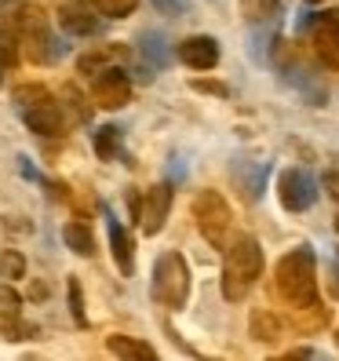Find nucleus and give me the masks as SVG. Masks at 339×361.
Instances as JSON below:
<instances>
[{"label":"nucleus","mask_w":339,"mask_h":361,"mask_svg":"<svg viewBox=\"0 0 339 361\" xmlns=\"http://www.w3.org/2000/svg\"><path fill=\"white\" fill-rule=\"evenodd\" d=\"M314 55L328 70H339V30H332L325 23H314Z\"/></svg>","instance_id":"nucleus-16"},{"label":"nucleus","mask_w":339,"mask_h":361,"mask_svg":"<svg viewBox=\"0 0 339 361\" xmlns=\"http://www.w3.org/2000/svg\"><path fill=\"white\" fill-rule=\"evenodd\" d=\"M168 212H172V183H154V186L142 194V201H139V216H135L146 238H154V233L164 230Z\"/></svg>","instance_id":"nucleus-8"},{"label":"nucleus","mask_w":339,"mask_h":361,"mask_svg":"<svg viewBox=\"0 0 339 361\" xmlns=\"http://www.w3.org/2000/svg\"><path fill=\"white\" fill-rule=\"evenodd\" d=\"M62 241H66V248L73 252V256H92L95 252L92 230H88V223H80V219H70L66 226H62Z\"/></svg>","instance_id":"nucleus-18"},{"label":"nucleus","mask_w":339,"mask_h":361,"mask_svg":"<svg viewBox=\"0 0 339 361\" xmlns=\"http://www.w3.org/2000/svg\"><path fill=\"white\" fill-rule=\"evenodd\" d=\"M106 226H110V252H113L117 270L124 274V278H132L135 274V241H132V233L110 216V208H106Z\"/></svg>","instance_id":"nucleus-11"},{"label":"nucleus","mask_w":339,"mask_h":361,"mask_svg":"<svg viewBox=\"0 0 339 361\" xmlns=\"http://www.w3.org/2000/svg\"><path fill=\"white\" fill-rule=\"evenodd\" d=\"M150 4L157 8V15H186L190 11V0H150Z\"/></svg>","instance_id":"nucleus-28"},{"label":"nucleus","mask_w":339,"mask_h":361,"mask_svg":"<svg viewBox=\"0 0 339 361\" xmlns=\"http://www.w3.org/2000/svg\"><path fill=\"white\" fill-rule=\"evenodd\" d=\"M0 4H4V0H0Z\"/></svg>","instance_id":"nucleus-35"},{"label":"nucleus","mask_w":339,"mask_h":361,"mask_svg":"<svg viewBox=\"0 0 339 361\" xmlns=\"http://www.w3.org/2000/svg\"><path fill=\"white\" fill-rule=\"evenodd\" d=\"M92 8L102 18H128L139 8V0H92Z\"/></svg>","instance_id":"nucleus-23"},{"label":"nucleus","mask_w":339,"mask_h":361,"mask_svg":"<svg viewBox=\"0 0 339 361\" xmlns=\"http://www.w3.org/2000/svg\"><path fill=\"white\" fill-rule=\"evenodd\" d=\"M92 99L102 110H121V106L132 102V77L121 66H102L92 77Z\"/></svg>","instance_id":"nucleus-6"},{"label":"nucleus","mask_w":339,"mask_h":361,"mask_svg":"<svg viewBox=\"0 0 339 361\" xmlns=\"http://www.w3.org/2000/svg\"><path fill=\"white\" fill-rule=\"evenodd\" d=\"M92 0H58V26L73 37H95L102 23L92 15Z\"/></svg>","instance_id":"nucleus-10"},{"label":"nucleus","mask_w":339,"mask_h":361,"mask_svg":"<svg viewBox=\"0 0 339 361\" xmlns=\"http://www.w3.org/2000/svg\"><path fill=\"white\" fill-rule=\"evenodd\" d=\"M273 285L292 310H310L317 303V259L310 245L285 252L278 259V270H273Z\"/></svg>","instance_id":"nucleus-1"},{"label":"nucleus","mask_w":339,"mask_h":361,"mask_svg":"<svg viewBox=\"0 0 339 361\" xmlns=\"http://www.w3.org/2000/svg\"><path fill=\"white\" fill-rule=\"evenodd\" d=\"M259 274H263L259 241L252 233H234L226 245V263H223V295L230 303H241Z\"/></svg>","instance_id":"nucleus-2"},{"label":"nucleus","mask_w":339,"mask_h":361,"mask_svg":"<svg viewBox=\"0 0 339 361\" xmlns=\"http://www.w3.org/2000/svg\"><path fill=\"white\" fill-rule=\"evenodd\" d=\"M190 208H194V219H197L201 238L211 248H223L226 252L230 238H234V212H230L226 197L219 194V190H197Z\"/></svg>","instance_id":"nucleus-4"},{"label":"nucleus","mask_w":339,"mask_h":361,"mask_svg":"<svg viewBox=\"0 0 339 361\" xmlns=\"http://www.w3.org/2000/svg\"><path fill=\"white\" fill-rule=\"evenodd\" d=\"M335 230H339V219H335Z\"/></svg>","instance_id":"nucleus-34"},{"label":"nucleus","mask_w":339,"mask_h":361,"mask_svg":"<svg viewBox=\"0 0 339 361\" xmlns=\"http://www.w3.org/2000/svg\"><path fill=\"white\" fill-rule=\"evenodd\" d=\"M11 102L18 106V114H26V110L44 106V102H55V95L44 88V84H18V88L11 92Z\"/></svg>","instance_id":"nucleus-20"},{"label":"nucleus","mask_w":339,"mask_h":361,"mask_svg":"<svg viewBox=\"0 0 339 361\" xmlns=\"http://www.w3.org/2000/svg\"><path fill=\"white\" fill-rule=\"evenodd\" d=\"M317 23H325V26L339 30V8H328V11H321V15H317Z\"/></svg>","instance_id":"nucleus-31"},{"label":"nucleus","mask_w":339,"mask_h":361,"mask_svg":"<svg viewBox=\"0 0 339 361\" xmlns=\"http://www.w3.org/2000/svg\"><path fill=\"white\" fill-rule=\"evenodd\" d=\"M307 4H325V0H307Z\"/></svg>","instance_id":"nucleus-32"},{"label":"nucleus","mask_w":339,"mask_h":361,"mask_svg":"<svg viewBox=\"0 0 339 361\" xmlns=\"http://www.w3.org/2000/svg\"><path fill=\"white\" fill-rule=\"evenodd\" d=\"M23 121H26V128H30V132L44 135V139H55V135L66 132V117H62L58 99H55V102H44V106H37V110H26Z\"/></svg>","instance_id":"nucleus-12"},{"label":"nucleus","mask_w":339,"mask_h":361,"mask_svg":"<svg viewBox=\"0 0 339 361\" xmlns=\"http://www.w3.org/2000/svg\"><path fill=\"white\" fill-rule=\"evenodd\" d=\"M121 128H113V124H106V128L95 132V154L99 161H117L121 157Z\"/></svg>","instance_id":"nucleus-22"},{"label":"nucleus","mask_w":339,"mask_h":361,"mask_svg":"<svg viewBox=\"0 0 339 361\" xmlns=\"http://www.w3.org/2000/svg\"><path fill=\"white\" fill-rule=\"evenodd\" d=\"M23 317V300H18L15 288H0V325L18 322Z\"/></svg>","instance_id":"nucleus-26"},{"label":"nucleus","mask_w":339,"mask_h":361,"mask_svg":"<svg viewBox=\"0 0 339 361\" xmlns=\"http://www.w3.org/2000/svg\"><path fill=\"white\" fill-rule=\"evenodd\" d=\"M18 172H23L26 179H33V183H40V186H44V183H48V179H44V176H40V172H37V168H33V164H30V157H26V154H23V157H18Z\"/></svg>","instance_id":"nucleus-30"},{"label":"nucleus","mask_w":339,"mask_h":361,"mask_svg":"<svg viewBox=\"0 0 339 361\" xmlns=\"http://www.w3.org/2000/svg\"><path fill=\"white\" fill-rule=\"evenodd\" d=\"M175 55H179L183 66L197 70V73L216 70V66H219V40H216V37H204V33H194V37L179 40Z\"/></svg>","instance_id":"nucleus-9"},{"label":"nucleus","mask_w":339,"mask_h":361,"mask_svg":"<svg viewBox=\"0 0 339 361\" xmlns=\"http://www.w3.org/2000/svg\"><path fill=\"white\" fill-rule=\"evenodd\" d=\"M139 55L146 66L154 70H164L168 62H172V48H168V37L161 30H142L139 33Z\"/></svg>","instance_id":"nucleus-14"},{"label":"nucleus","mask_w":339,"mask_h":361,"mask_svg":"<svg viewBox=\"0 0 339 361\" xmlns=\"http://www.w3.org/2000/svg\"><path fill=\"white\" fill-rule=\"evenodd\" d=\"M18 23V33H23V44H26V55L30 62H40V66H55L58 59H66L70 44L62 37H55V30L48 26V15L40 11L37 4L23 8L15 15Z\"/></svg>","instance_id":"nucleus-3"},{"label":"nucleus","mask_w":339,"mask_h":361,"mask_svg":"<svg viewBox=\"0 0 339 361\" xmlns=\"http://www.w3.org/2000/svg\"><path fill=\"white\" fill-rule=\"evenodd\" d=\"M278 197L285 212H307L317 201V183L307 168H285L278 179Z\"/></svg>","instance_id":"nucleus-7"},{"label":"nucleus","mask_w":339,"mask_h":361,"mask_svg":"<svg viewBox=\"0 0 339 361\" xmlns=\"http://www.w3.org/2000/svg\"><path fill=\"white\" fill-rule=\"evenodd\" d=\"M58 99H66L62 106H66V110L73 114V124H88V121H92V110L84 106V99H80V92L73 88V84H66V88L58 92Z\"/></svg>","instance_id":"nucleus-24"},{"label":"nucleus","mask_w":339,"mask_h":361,"mask_svg":"<svg viewBox=\"0 0 339 361\" xmlns=\"http://www.w3.org/2000/svg\"><path fill=\"white\" fill-rule=\"evenodd\" d=\"M238 11L245 23L259 26V23H273L281 11V0H238Z\"/></svg>","instance_id":"nucleus-19"},{"label":"nucleus","mask_w":339,"mask_h":361,"mask_svg":"<svg viewBox=\"0 0 339 361\" xmlns=\"http://www.w3.org/2000/svg\"><path fill=\"white\" fill-rule=\"evenodd\" d=\"M66 295H70V314H73V322L80 329H88V310H84V295H80V281L70 278L66 281Z\"/></svg>","instance_id":"nucleus-27"},{"label":"nucleus","mask_w":339,"mask_h":361,"mask_svg":"<svg viewBox=\"0 0 339 361\" xmlns=\"http://www.w3.org/2000/svg\"><path fill=\"white\" fill-rule=\"evenodd\" d=\"M106 350L124 357V361H154L157 357V350L150 343H142V339H135V336H121V332L106 336Z\"/></svg>","instance_id":"nucleus-15"},{"label":"nucleus","mask_w":339,"mask_h":361,"mask_svg":"<svg viewBox=\"0 0 339 361\" xmlns=\"http://www.w3.org/2000/svg\"><path fill=\"white\" fill-rule=\"evenodd\" d=\"M0 278H26V256L15 248H4L0 252Z\"/></svg>","instance_id":"nucleus-25"},{"label":"nucleus","mask_w":339,"mask_h":361,"mask_svg":"<svg viewBox=\"0 0 339 361\" xmlns=\"http://www.w3.org/2000/svg\"><path fill=\"white\" fill-rule=\"evenodd\" d=\"M190 88H194V92H204V95H219V99H226L230 95V88H226V84H219V80H190Z\"/></svg>","instance_id":"nucleus-29"},{"label":"nucleus","mask_w":339,"mask_h":361,"mask_svg":"<svg viewBox=\"0 0 339 361\" xmlns=\"http://www.w3.org/2000/svg\"><path fill=\"white\" fill-rule=\"evenodd\" d=\"M18 44H23V33H18L15 15L0 18V70L18 66Z\"/></svg>","instance_id":"nucleus-17"},{"label":"nucleus","mask_w":339,"mask_h":361,"mask_svg":"<svg viewBox=\"0 0 339 361\" xmlns=\"http://www.w3.org/2000/svg\"><path fill=\"white\" fill-rule=\"evenodd\" d=\"M248 329H252V339H259V343H278L281 339V322L270 310H252Z\"/></svg>","instance_id":"nucleus-21"},{"label":"nucleus","mask_w":339,"mask_h":361,"mask_svg":"<svg viewBox=\"0 0 339 361\" xmlns=\"http://www.w3.org/2000/svg\"><path fill=\"white\" fill-rule=\"evenodd\" d=\"M335 343H339V332H335Z\"/></svg>","instance_id":"nucleus-33"},{"label":"nucleus","mask_w":339,"mask_h":361,"mask_svg":"<svg viewBox=\"0 0 339 361\" xmlns=\"http://www.w3.org/2000/svg\"><path fill=\"white\" fill-rule=\"evenodd\" d=\"M230 172H234V179H238V186H241L245 201H259V197H263L266 172H270V168H266L263 161H248V157H238Z\"/></svg>","instance_id":"nucleus-13"},{"label":"nucleus","mask_w":339,"mask_h":361,"mask_svg":"<svg viewBox=\"0 0 339 361\" xmlns=\"http://www.w3.org/2000/svg\"><path fill=\"white\" fill-rule=\"evenodd\" d=\"M154 300L168 310H183L190 300V267L179 252H161L154 263V281H150Z\"/></svg>","instance_id":"nucleus-5"}]
</instances>
